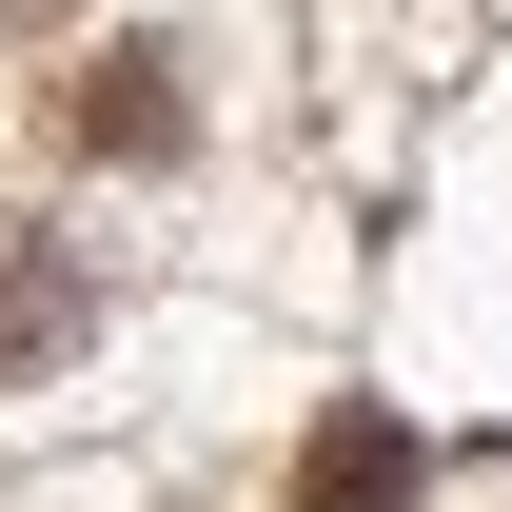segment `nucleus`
Segmentation results:
<instances>
[{"label": "nucleus", "mask_w": 512, "mask_h": 512, "mask_svg": "<svg viewBox=\"0 0 512 512\" xmlns=\"http://www.w3.org/2000/svg\"><path fill=\"white\" fill-rule=\"evenodd\" d=\"M60 335H79V256H60V237H20V217H0V375H40Z\"/></svg>", "instance_id": "nucleus-2"}, {"label": "nucleus", "mask_w": 512, "mask_h": 512, "mask_svg": "<svg viewBox=\"0 0 512 512\" xmlns=\"http://www.w3.org/2000/svg\"><path fill=\"white\" fill-rule=\"evenodd\" d=\"M60 138L79 158H178V60H158V40H99V60L60 79Z\"/></svg>", "instance_id": "nucleus-1"}, {"label": "nucleus", "mask_w": 512, "mask_h": 512, "mask_svg": "<svg viewBox=\"0 0 512 512\" xmlns=\"http://www.w3.org/2000/svg\"><path fill=\"white\" fill-rule=\"evenodd\" d=\"M414 493V434H394V414H335L316 453H296V512H394Z\"/></svg>", "instance_id": "nucleus-3"}]
</instances>
